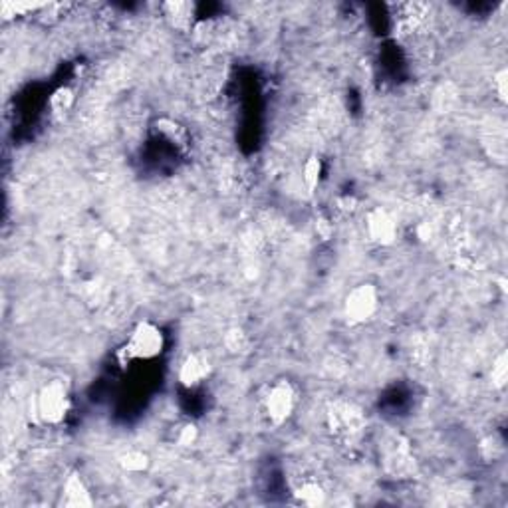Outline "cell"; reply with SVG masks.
Masks as SVG:
<instances>
[{"instance_id":"12","label":"cell","mask_w":508,"mask_h":508,"mask_svg":"<svg viewBox=\"0 0 508 508\" xmlns=\"http://www.w3.org/2000/svg\"><path fill=\"white\" fill-rule=\"evenodd\" d=\"M223 346H225L226 351L233 353V356H245L250 348V339L249 336L245 334V330L230 327L225 334V338H223Z\"/></svg>"},{"instance_id":"6","label":"cell","mask_w":508,"mask_h":508,"mask_svg":"<svg viewBox=\"0 0 508 508\" xmlns=\"http://www.w3.org/2000/svg\"><path fill=\"white\" fill-rule=\"evenodd\" d=\"M365 230H367L370 240L379 247H391V245H396L397 237H399L396 216L384 207H375L365 215Z\"/></svg>"},{"instance_id":"9","label":"cell","mask_w":508,"mask_h":508,"mask_svg":"<svg viewBox=\"0 0 508 508\" xmlns=\"http://www.w3.org/2000/svg\"><path fill=\"white\" fill-rule=\"evenodd\" d=\"M163 12L177 30H189L195 16V4L187 0H171L163 4Z\"/></svg>"},{"instance_id":"5","label":"cell","mask_w":508,"mask_h":508,"mask_svg":"<svg viewBox=\"0 0 508 508\" xmlns=\"http://www.w3.org/2000/svg\"><path fill=\"white\" fill-rule=\"evenodd\" d=\"M266 407V415L272 425L280 427L288 419L292 417L294 409H296V389L288 379H278L272 385L264 399Z\"/></svg>"},{"instance_id":"18","label":"cell","mask_w":508,"mask_h":508,"mask_svg":"<svg viewBox=\"0 0 508 508\" xmlns=\"http://www.w3.org/2000/svg\"><path fill=\"white\" fill-rule=\"evenodd\" d=\"M199 441V427L195 423H185L177 433V445L179 447H193Z\"/></svg>"},{"instance_id":"1","label":"cell","mask_w":508,"mask_h":508,"mask_svg":"<svg viewBox=\"0 0 508 508\" xmlns=\"http://www.w3.org/2000/svg\"><path fill=\"white\" fill-rule=\"evenodd\" d=\"M70 389L64 379H52L40 387L34 397V415L42 425H60L70 413Z\"/></svg>"},{"instance_id":"15","label":"cell","mask_w":508,"mask_h":508,"mask_svg":"<svg viewBox=\"0 0 508 508\" xmlns=\"http://www.w3.org/2000/svg\"><path fill=\"white\" fill-rule=\"evenodd\" d=\"M490 384L497 391H504L508 385V353L500 351L495 362H493V370H490Z\"/></svg>"},{"instance_id":"11","label":"cell","mask_w":508,"mask_h":508,"mask_svg":"<svg viewBox=\"0 0 508 508\" xmlns=\"http://www.w3.org/2000/svg\"><path fill=\"white\" fill-rule=\"evenodd\" d=\"M117 463L125 473H145L149 464H151V459L145 451L131 449V451H125L124 455H119Z\"/></svg>"},{"instance_id":"2","label":"cell","mask_w":508,"mask_h":508,"mask_svg":"<svg viewBox=\"0 0 508 508\" xmlns=\"http://www.w3.org/2000/svg\"><path fill=\"white\" fill-rule=\"evenodd\" d=\"M163 350H165L163 330L149 320H141L131 330L129 338L122 348V356L125 358V362H133V360L149 362L159 358Z\"/></svg>"},{"instance_id":"10","label":"cell","mask_w":508,"mask_h":508,"mask_svg":"<svg viewBox=\"0 0 508 508\" xmlns=\"http://www.w3.org/2000/svg\"><path fill=\"white\" fill-rule=\"evenodd\" d=\"M294 497L298 502H302L306 507H322L326 504V490L322 485H318L314 481H308L302 486H298L294 490Z\"/></svg>"},{"instance_id":"13","label":"cell","mask_w":508,"mask_h":508,"mask_svg":"<svg viewBox=\"0 0 508 508\" xmlns=\"http://www.w3.org/2000/svg\"><path fill=\"white\" fill-rule=\"evenodd\" d=\"M320 179H322V161L318 155H310L306 159L304 167H302V181H304L308 193L316 191Z\"/></svg>"},{"instance_id":"17","label":"cell","mask_w":508,"mask_h":508,"mask_svg":"<svg viewBox=\"0 0 508 508\" xmlns=\"http://www.w3.org/2000/svg\"><path fill=\"white\" fill-rule=\"evenodd\" d=\"M493 90L497 93L498 102L508 103V70L500 68L493 76Z\"/></svg>"},{"instance_id":"16","label":"cell","mask_w":508,"mask_h":508,"mask_svg":"<svg viewBox=\"0 0 508 508\" xmlns=\"http://www.w3.org/2000/svg\"><path fill=\"white\" fill-rule=\"evenodd\" d=\"M157 129L163 133V136L171 139L173 143H183L185 141V133H183V127L177 122L173 119H167V117H161L157 122Z\"/></svg>"},{"instance_id":"8","label":"cell","mask_w":508,"mask_h":508,"mask_svg":"<svg viewBox=\"0 0 508 508\" xmlns=\"http://www.w3.org/2000/svg\"><path fill=\"white\" fill-rule=\"evenodd\" d=\"M60 504L66 508H90L93 507V498L86 481L79 473H70L62 486V498Z\"/></svg>"},{"instance_id":"3","label":"cell","mask_w":508,"mask_h":508,"mask_svg":"<svg viewBox=\"0 0 508 508\" xmlns=\"http://www.w3.org/2000/svg\"><path fill=\"white\" fill-rule=\"evenodd\" d=\"M379 308V290L372 282L353 286L344 300V318L350 326H362L370 322Z\"/></svg>"},{"instance_id":"20","label":"cell","mask_w":508,"mask_h":508,"mask_svg":"<svg viewBox=\"0 0 508 508\" xmlns=\"http://www.w3.org/2000/svg\"><path fill=\"white\" fill-rule=\"evenodd\" d=\"M356 204H358V201H356L353 197H341V199H338V209L344 211V213L356 211Z\"/></svg>"},{"instance_id":"4","label":"cell","mask_w":508,"mask_h":508,"mask_svg":"<svg viewBox=\"0 0 508 508\" xmlns=\"http://www.w3.org/2000/svg\"><path fill=\"white\" fill-rule=\"evenodd\" d=\"M326 419L332 435L341 437V439L356 437L365 427V419H363L362 411L356 405H351V403H346V401L330 403Z\"/></svg>"},{"instance_id":"7","label":"cell","mask_w":508,"mask_h":508,"mask_svg":"<svg viewBox=\"0 0 508 508\" xmlns=\"http://www.w3.org/2000/svg\"><path fill=\"white\" fill-rule=\"evenodd\" d=\"M211 372H213V367H211V362L207 360V356H203L201 351H193L189 356H185V360L179 365L177 379L183 387L195 389L209 379Z\"/></svg>"},{"instance_id":"14","label":"cell","mask_w":508,"mask_h":508,"mask_svg":"<svg viewBox=\"0 0 508 508\" xmlns=\"http://www.w3.org/2000/svg\"><path fill=\"white\" fill-rule=\"evenodd\" d=\"M74 102H76V93L72 88L68 86H60L52 96H50V108L52 112L58 113V115H64L68 113L72 108H74Z\"/></svg>"},{"instance_id":"19","label":"cell","mask_w":508,"mask_h":508,"mask_svg":"<svg viewBox=\"0 0 508 508\" xmlns=\"http://www.w3.org/2000/svg\"><path fill=\"white\" fill-rule=\"evenodd\" d=\"M316 233H318V237L322 238V240H330V237H332V233H334V226H332V223L330 221H326V219H318L316 221Z\"/></svg>"}]
</instances>
